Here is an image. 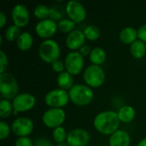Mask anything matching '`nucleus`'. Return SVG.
Returning a JSON list of instances; mask_svg holds the SVG:
<instances>
[{
  "mask_svg": "<svg viewBox=\"0 0 146 146\" xmlns=\"http://www.w3.org/2000/svg\"><path fill=\"white\" fill-rule=\"evenodd\" d=\"M120 122L117 112L113 110H105L98 113L94 117L93 127L101 134L110 136L119 130Z\"/></svg>",
  "mask_w": 146,
  "mask_h": 146,
  "instance_id": "obj_1",
  "label": "nucleus"
},
{
  "mask_svg": "<svg viewBox=\"0 0 146 146\" xmlns=\"http://www.w3.org/2000/svg\"><path fill=\"white\" fill-rule=\"evenodd\" d=\"M70 101L78 106H86L92 103L94 98L92 88L85 84H75L69 91Z\"/></svg>",
  "mask_w": 146,
  "mask_h": 146,
  "instance_id": "obj_2",
  "label": "nucleus"
},
{
  "mask_svg": "<svg viewBox=\"0 0 146 146\" xmlns=\"http://www.w3.org/2000/svg\"><path fill=\"white\" fill-rule=\"evenodd\" d=\"M38 51L41 60L50 64L58 60L61 55V48L59 44L51 38L42 41L39 44Z\"/></svg>",
  "mask_w": 146,
  "mask_h": 146,
  "instance_id": "obj_3",
  "label": "nucleus"
},
{
  "mask_svg": "<svg viewBox=\"0 0 146 146\" xmlns=\"http://www.w3.org/2000/svg\"><path fill=\"white\" fill-rule=\"evenodd\" d=\"M0 93L2 98L13 100L19 94V85L15 76L8 72L0 74Z\"/></svg>",
  "mask_w": 146,
  "mask_h": 146,
  "instance_id": "obj_4",
  "label": "nucleus"
},
{
  "mask_svg": "<svg viewBox=\"0 0 146 146\" xmlns=\"http://www.w3.org/2000/svg\"><path fill=\"white\" fill-rule=\"evenodd\" d=\"M83 79L86 85L91 88H98L104 85L106 74L101 66L91 64L85 68L83 72Z\"/></svg>",
  "mask_w": 146,
  "mask_h": 146,
  "instance_id": "obj_5",
  "label": "nucleus"
},
{
  "mask_svg": "<svg viewBox=\"0 0 146 146\" xmlns=\"http://www.w3.org/2000/svg\"><path fill=\"white\" fill-rule=\"evenodd\" d=\"M70 101L68 92L56 88L48 92L44 96V103L50 108H60L65 107Z\"/></svg>",
  "mask_w": 146,
  "mask_h": 146,
  "instance_id": "obj_6",
  "label": "nucleus"
},
{
  "mask_svg": "<svg viewBox=\"0 0 146 146\" xmlns=\"http://www.w3.org/2000/svg\"><path fill=\"white\" fill-rule=\"evenodd\" d=\"M66 120V112L63 109L50 108L44 112L42 115V122L48 128L55 129L62 127Z\"/></svg>",
  "mask_w": 146,
  "mask_h": 146,
  "instance_id": "obj_7",
  "label": "nucleus"
},
{
  "mask_svg": "<svg viewBox=\"0 0 146 146\" xmlns=\"http://www.w3.org/2000/svg\"><path fill=\"white\" fill-rule=\"evenodd\" d=\"M66 71L71 74L73 76L78 75L81 73L84 68V56L78 51L68 52L64 59Z\"/></svg>",
  "mask_w": 146,
  "mask_h": 146,
  "instance_id": "obj_8",
  "label": "nucleus"
},
{
  "mask_svg": "<svg viewBox=\"0 0 146 146\" xmlns=\"http://www.w3.org/2000/svg\"><path fill=\"white\" fill-rule=\"evenodd\" d=\"M34 129L33 121L27 117H17L11 124L12 133L20 137H28Z\"/></svg>",
  "mask_w": 146,
  "mask_h": 146,
  "instance_id": "obj_9",
  "label": "nucleus"
},
{
  "mask_svg": "<svg viewBox=\"0 0 146 146\" xmlns=\"http://www.w3.org/2000/svg\"><path fill=\"white\" fill-rule=\"evenodd\" d=\"M14 110L18 113L27 112L31 110L36 104L35 97L28 92L19 93L13 100H12Z\"/></svg>",
  "mask_w": 146,
  "mask_h": 146,
  "instance_id": "obj_10",
  "label": "nucleus"
},
{
  "mask_svg": "<svg viewBox=\"0 0 146 146\" xmlns=\"http://www.w3.org/2000/svg\"><path fill=\"white\" fill-rule=\"evenodd\" d=\"M66 14L68 18L74 21L76 24L80 23L86 18V10L85 6L79 1L71 0L66 3Z\"/></svg>",
  "mask_w": 146,
  "mask_h": 146,
  "instance_id": "obj_11",
  "label": "nucleus"
},
{
  "mask_svg": "<svg viewBox=\"0 0 146 146\" xmlns=\"http://www.w3.org/2000/svg\"><path fill=\"white\" fill-rule=\"evenodd\" d=\"M57 30V22L50 18L38 21L35 26V32L39 38H44V40L49 39L52 36H54L56 33Z\"/></svg>",
  "mask_w": 146,
  "mask_h": 146,
  "instance_id": "obj_12",
  "label": "nucleus"
},
{
  "mask_svg": "<svg viewBox=\"0 0 146 146\" xmlns=\"http://www.w3.org/2000/svg\"><path fill=\"white\" fill-rule=\"evenodd\" d=\"M91 139L89 132L85 128H74L68 133L67 144L69 146H86Z\"/></svg>",
  "mask_w": 146,
  "mask_h": 146,
  "instance_id": "obj_13",
  "label": "nucleus"
},
{
  "mask_svg": "<svg viewBox=\"0 0 146 146\" xmlns=\"http://www.w3.org/2000/svg\"><path fill=\"white\" fill-rule=\"evenodd\" d=\"M11 18L14 25L21 28L26 27L30 20V14L27 7L22 3L15 4L11 9Z\"/></svg>",
  "mask_w": 146,
  "mask_h": 146,
  "instance_id": "obj_14",
  "label": "nucleus"
},
{
  "mask_svg": "<svg viewBox=\"0 0 146 146\" xmlns=\"http://www.w3.org/2000/svg\"><path fill=\"white\" fill-rule=\"evenodd\" d=\"M86 40V38L84 32L80 29H75L67 35L65 43L71 51H78V50L85 45Z\"/></svg>",
  "mask_w": 146,
  "mask_h": 146,
  "instance_id": "obj_15",
  "label": "nucleus"
},
{
  "mask_svg": "<svg viewBox=\"0 0 146 146\" xmlns=\"http://www.w3.org/2000/svg\"><path fill=\"white\" fill-rule=\"evenodd\" d=\"M131 136L125 130H117L109 139V146H130Z\"/></svg>",
  "mask_w": 146,
  "mask_h": 146,
  "instance_id": "obj_16",
  "label": "nucleus"
},
{
  "mask_svg": "<svg viewBox=\"0 0 146 146\" xmlns=\"http://www.w3.org/2000/svg\"><path fill=\"white\" fill-rule=\"evenodd\" d=\"M119 38L121 43L131 45L133 42L139 39L138 30L133 27H126L120 32Z\"/></svg>",
  "mask_w": 146,
  "mask_h": 146,
  "instance_id": "obj_17",
  "label": "nucleus"
},
{
  "mask_svg": "<svg viewBox=\"0 0 146 146\" xmlns=\"http://www.w3.org/2000/svg\"><path fill=\"white\" fill-rule=\"evenodd\" d=\"M56 82L58 88L68 92L75 84L74 76L67 71H64L61 74H58L56 77Z\"/></svg>",
  "mask_w": 146,
  "mask_h": 146,
  "instance_id": "obj_18",
  "label": "nucleus"
},
{
  "mask_svg": "<svg viewBox=\"0 0 146 146\" xmlns=\"http://www.w3.org/2000/svg\"><path fill=\"white\" fill-rule=\"evenodd\" d=\"M117 115L121 122L130 123L134 120L136 116V110L130 105H123L118 110Z\"/></svg>",
  "mask_w": 146,
  "mask_h": 146,
  "instance_id": "obj_19",
  "label": "nucleus"
},
{
  "mask_svg": "<svg viewBox=\"0 0 146 146\" xmlns=\"http://www.w3.org/2000/svg\"><path fill=\"white\" fill-rule=\"evenodd\" d=\"M106 57H107L106 51L103 48L97 46L92 49L91 54L89 56V60L92 62V64L101 66L105 62Z\"/></svg>",
  "mask_w": 146,
  "mask_h": 146,
  "instance_id": "obj_20",
  "label": "nucleus"
},
{
  "mask_svg": "<svg viewBox=\"0 0 146 146\" xmlns=\"http://www.w3.org/2000/svg\"><path fill=\"white\" fill-rule=\"evenodd\" d=\"M33 44V37L28 32H22L16 41V45L19 50L27 51L30 50Z\"/></svg>",
  "mask_w": 146,
  "mask_h": 146,
  "instance_id": "obj_21",
  "label": "nucleus"
},
{
  "mask_svg": "<svg viewBox=\"0 0 146 146\" xmlns=\"http://www.w3.org/2000/svg\"><path fill=\"white\" fill-rule=\"evenodd\" d=\"M130 52L136 59L143 58L146 54V44L140 39H137L130 45Z\"/></svg>",
  "mask_w": 146,
  "mask_h": 146,
  "instance_id": "obj_22",
  "label": "nucleus"
},
{
  "mask_svg": "<svg viewBox=\"0 0 146 146\" xmlns=\"http://www.w3.org/2000/svg\"><path fill=\"white\" fill-rule=\"evenodd\" d=\"M14 112L12 101L2 98L0 102V117L2 119L9 118Z\"/></svg>",
  "mask_w": 146,
  "mask_h": 146,
  "instance_id": "obj_23",
  "label": "nucleus"
},
{
  "mask_svg": "<svg viewBox=\"0 0 146 146\" xmlns=\"http://www.w3.org/2000/svg\"><path fill=\"white\" fill-rule=\"evenodd\" d=\"M58 31L64 33H70L76 28V23L69 18H64L57 22Z\"/></svg>",
  "mask_w": 146,
  "mask_h": 146,
  "instance_id": "obj_24",
  "label": "nucleus"
},
{
  "mask_svg": "<svg viewBox=\"0 0 146 146\" xmlns=\"http://www.w3.org/2000/svg\"><path fill=\"white\" fill-rule=\"evenodd\" d=\"M21 34V28L15 25H11L5 30L4 38L9 42H14V41H17Z\"/></svg>",
  "mask_w": 146,
  "mask_h": 146,
  "instance_id": "obj_25",
  "label": "nucleus"
},
{
  "mask_svg": "<svg viewBox=\"0 0 146 146\" xmlns=\"http://www.w3.org/2000/svg\"><path fill=\"white\" fill-rule=\"evenodd\" d=\"M50 8L45 4H38L33 9V14L35 17L39 19L40 21L50 18Z\"/></svg>",
  "mask_w": 146,
  "mask_h": 146,
  "instance_id": "obj_26",
  "label": "nucleus"
},
{
  "mask_svg": "<svg viewBox=\"0 0 146 146\" xmlns=\"http://www.w3.org/2000/svg\"><path fill=\"white\" fill-rule=\"evenodd\" d=\"M67 137H68V133L66 132L65 128L62 127H58L52 131V138L53 140L58 145L62 143H65L67 141Z\"/></svg>",
  "mask_w": 146,
  "mask_h": 146,
  "instance_id": "obj_27",
  "label": "nucleus"
},
{
  "mask_svg": "<svg viewBox=\"0 0 146 146\" xmlns=\"http://www.w3.org/2000/svg\"><path fill=\"white\" fill-rule=\"evenodd\" d=\"M66 14V9H63L60 5H53L50 7V19L55 21L56 22L60 21L61 20L64 19V15Z\"/></svg>",
  "mask_w": 146,
  "mask_h": 146,
  "instance_id": "obj_28",
  "label": "nucleus"
},
{
  "mask_svg": "<svg viewBox=\"0 0 146 146\" xmlns=\"http://www.w3.org/2000/svg\"><path fill=\"white\" fill-rule=\"evenodd\" d=\"M83 32L86 39L90 41H95L100 37V30L98 27L94 25H89L86 27Z\"/></svg>",
  "mask_w": 146,
  "mask_h": 146,
  "instance_id": "obj_29",
  "label": "nucleus"
},
{
  "mask_svg": "<svg viewBox=\"0 0 146 146\" xmlns=\"http://www.w3.org/2000/svg\"><path fill=\"white\" fill-rule=\"evenodd\" d=\"M11 132V127H9L5 121H0V139L4 140L6 139Z\"/></svg>",
  "mask_w": 146,
  "mask_h": 146,
  "instance_id": "obj_30",
  "label": "nucleus"
},
{
  "mask_svg": "<svg viewBox=\"0 0 146 146\" xmlns=\"http://www.w3.org/2000/svg\"><path fill=\"white\" fill-rule=\"evenodd\" d=\"M51 68H52L53 71H55V72L58 73V74H61L62 72L66 71L65 63H64V62H62L60 59H58L56 62H54L53 63H51Z\"/></svg>",
  "mask_w": 146,
  "mask_h": 146,
  "instance_id": "obj_31",
  "label": "nucleus"
},
{
  "mask_svg": "<svg viewBox=\"0 0 146 146\" xmlns=\"http://www.w3.org/2000/svg\"><path fill=\"white\" fill-rule=\"evenodd\" d=\"M15 146H33V142L29 137H20L15 140Z\"/></svg>",
  "mask_w": 146,
  "mask_h": 146,
  "instance_id": "obj_32",
  "label": "nucleus"
},
{
  "mask_svg": "<svg viewBox=\"0 0 146 146\" xmlns=\"http://www.w3.org/2000/svg\"><path fill=\"white\" fill-rule=\"evenodd\" d=\"M0 63H1L0 74L5 73L8 67V56L3 50L0 51Z\"/></svg>",
  "mask_w": 146,
  "mask_h": 146,
  "instance_id": "obj_33",
  "label": "nucleus"
},
{
  "mask_svg": "<svg viewBox=\"0 0 146 146\" xmlns=\"http://www.w3.org/2000/svg\"><path fill=\"white\" fill-rule=\"evenodd\" d=\"M138 38L146 44V24L140 26L138 29Z\"/></svg>",
  "mask_w": 146,
  "mask_h": 146,
  "instance_id": "obj_34",
  "label": "nucleus"
},
{
  "mask_svg": "<svg viewBox=\"0 0 146 146\" xmlns=\"http://www.w3.org/2000/svg\"><path fill=\"white\" fill-rule=\"evenodd\" d=\"M34 146H54L51 141L45 138H39L35 140Z\"/></svg>",
  "mask_w": 146,
  "mask_h": 146,
  "instance_id": "obj_35",
  "label": "nucleus"
},
{
  "mask_svg": "<svg viewBox=\"0 0 146 146\" xmlns=\"http://www.w3.org/2000/svg\"><path fill=\"white\" fill-rule=\"evenodd\" d=\"M91 51H92V49L89 45L87 44H85L83 45L80 50H79V52L85 57V56H89L90 54H91Z\"/></svg>",
  "mask_w": 146,
  "mask_h": 146,
  "instance_id": "obj_36",
  "label": "nucleus"
},
{
  "mask_svg": "<svg viewBox=\"0 0 146 146\" xmlns=\"http://www.w3.org/2000/svg\"><path fill=\"white\" fill-rule=\"evenodd\" d=\"M7 23V16L4 12L0 11V27L3 28Z\"/></svg>",
  "mask_w": 146,
  "mask_h": 146,
  "instance_id": "obj_37",
  "label": "nucleus"
},
{
  "mask_svg": "<svg viewBox=\"0 0 146 146\" xmlns=\"http://www.w3.org/2000/svg\"><path fill=\"white\" fill-rule=\"evenodd\" d=\"M137 146H146V138H144L143 139H141Z\"/></svg>",
  "mask_w": 146,
  "mask_h": 146,
  "instance_id": "obj_38",
  "label": "nucleus"
},
{
  "mask_svg": "<svg viewBox=\"0 0 146 146\" xmlns=\"http://www.w3.org/2000/svg\"><path fill=\"white\" fill-rule=\"evenodd\" d=\"M56 146H69L68 144H67V142H65V143H62V144H58V145H56Z\"/></svg>",
  "mask_w": 146,
  "mask_h": 146,
  "instance_id": "obj_39",
  "label": "nucleus"
}]
</instances>
